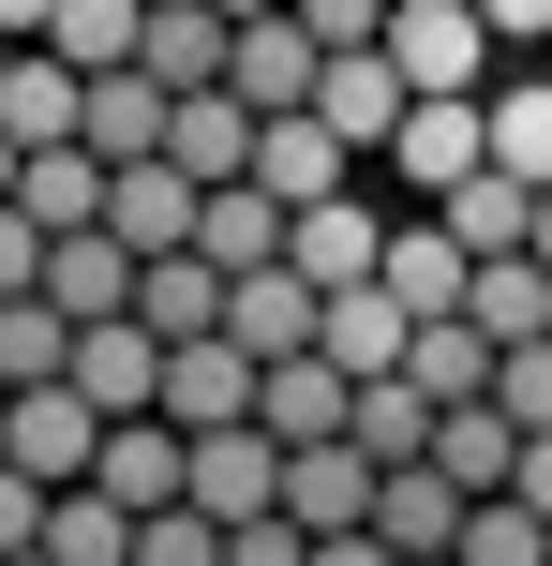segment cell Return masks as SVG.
Instances as JSON below:
<instances>
[{
	"label": "cell",
	"instance_id": "1",
	"mask_svg": "<svg viewBox=\"0 0 552 566\" xmlns=\"http://www.w3.org/2000/svg\"><path fill=\"white\" fill-rule=\"evenodd\" d=\"M478 165H493V105H478V90H418V105H404V135H388V179H404V209L464 195Z\"/></svg>",
	"mask_w": 552,
	"mask_h": 566
},
{
	"label": "cell",
	"instance_id": "2",
	"mask_svg": "<svg viewBox=\"0 0 552 566\" xmlns=\"http://www.w3.org/2000/svg\"><path fill=\"white\" fill-rule=\"evenodd\" d=\"M493 30H478V0H388V75L404 90H493Z\"/></svg>",
	"mask_w": 552,
	"mask_h": 566
},
{
	"label": "cell",
	"instance_id": "3",
	"mask_svg": "<svg viewBox=\"0 0 552 566\" xmlns=\"http://www.w3.org/2000/svg\"><path fill=\"white\" fill-rule=\"evenodd\" d=\"M90 492H105V507H135V522L195 507V432H179V418H105V462H90Z\"/></svg>",
	"mask_w": 552,
	"mask_h": 566
},
{
	"label": "cell",
	"instance_id": "4",
	"mask_svg": "<svg viewBox=\"0 0 552 566\" xmlns=\"http://www.w3.org/2000/svg\"><path fill=\"white\" fill-rule=\"evenodd\" d=\"M0 462H15V478H45V492H90V462H105V402H90V388H15Z\"/></svg>",
	"mask_w": 552,
	"mask_h": 566
},
{
	"label": "cell",
	"instance_id": "5",
	"mask_svg": "<svg viewBox=\"0 0 552 566\" xmlns=\"http://www.w3.org/2000/svg\"><path fill=\"white\" fill-rule=\"evenodd\" d=\"M284 269L314 283V298H344V283H374V269H388V209H374V195L284 209Z\"/></svg>",
	"mask_w": 552,
	"mask_h": 566
},
{
	"label": "cell",
	"instance_id": "6",
	"mask_svg": "<svg viewBox=\"0 0 552 566\" xmlns=\"http://www.w3.org/2000/svg\"><path fill=\"white\" fill-rule=\"evenodd\" d=\"M195 209H209V179L195 165H105V239H135V254H195Z\"/></svg>",
	"mask_w": 552,
	"mask_h": 566
},
{
	"label": "cell",
	"instance_id": "7",
	"mask_svg": "<svg viewBox=\"0 0 552 566\" xmlns=\"http://www.w3.org/2000/svg\"><path fill=\"white\" fill-rule=\"evenodd\" d=\"M60 388H90L105 418H165V328H135V313L75 328V373H60Z\"/></svg>",
	"mask_w": 552,
	"mask_h": 566
},
{
	"label": "cell",
	"instance_id": "8",
	"mask_svg": "<svg viewBox=\"0 0 552 566\" xmlns=\"http://www.w3.org/2000/svg\"><path fill=\"white\" fill-rule=\"evenodd\" d=\"M344 402H358L344 358H269L254 373V432L269 448H344Z\"/></svg>",
	"mask_w": 552,
	"mask_h": 566
},
{
	"label": "cell",
	"instance_id": "9",
	"mask_svg": "<svg viewBox=\"0 0 552 566\" xmlns=\"http://www.w3.org/2000/svg\"><path fill=\"white\" fill-rule=\"evenodd\" d=\"M404 105H418V90L388 75V45H344V60L314 75V119H329V135L358 149V165H388V135H404Z\"/></svg>",
	"mask_w": 552,
	"mask_h": 566
},
{
	"label": "cell",
	"instance_id": "10",
	"mask_svg": "<svg viewBox=\"0 0 552 566\" xmlns=\"http://www.w3.org/2000/svg\"><path fill=\"white\" fill-rule=\"evenodd\" d=\"M254 195H284V209H329V195H358V149L329 135L314 105H299V119H254Z\"/></svg>",
	"mask_w": 552,
	"mask_h": 566
},
{
	"label": "cell",
	"instance_id": "11",
	"mask_svg": "<svg viewBox=\"0 0 552 566\" xmlns=\"http://www.w3.org/2000/svg\"><path fill=\"white\" fill-rule=\"evenodd\" d=\"M314 75H329V45H314L299 15H254V30L225 45V90H239L254 119H299V105H314Z\"/></svg>",
	"mask_w": 552,
	"mask_h": 566
},
{
	"label": "cell",
	"instance_id": "12",
	"mask_svg": "<svg viewBox=\"0 0 552 566\" xmlns=\"http://www.w3.org/2000/svg\"><path fill=\"white\" fill-rule=\"evenodd\" d=\"M314 328H329V298L299 269H239L225 283V343H239V358H314Z\"/></svg>",
	"mask_w": 552,
	"mask_h": 566
},
{
	"label": "cell",
	"instance_id": "13",
	"mask_svg": "<svg viewBox=\"0 0 552 566\" xmlns=\"http://www.w3.org/2000/svg\"><path fill=\"white\" fill-rule=\"evenodd\" d=\"M254 373L269 358H239L225 328H209V343H165V418L179 432H239V418H254Z\"/></svg>",
	"mask_w": 552,
	"mask_h": 566
},
{
	"label": "cell",
	"instance_id": "14",
	"mask_svg": "<svg viewBox=\"0 0 552 566\" xmlns=\"http://www.w3.org/2000/svg\"><path fill=\"white\" fill-rule=\"evenodd\" d=\"M374 283H388V298L418 313V328H434V313H464V283H478V254H464V239L434 224V209H388V269H374Z\"/></svg>",
	"mask_w": 552,
	"mask_h": 566
},
{
	"label": "cell",
	"instance_id": "15",
	"mask_svg": "<svg viewBox=\"0 0 552 566\" xmlns=\"http://www.w3.org/2000/svg\"><path fill=\"white\" fill-rule=\"evenodd\" d=\"M464 507H478V492H448L434 462H388V478H374V537L404 552V566H448V552H464Z\"/></svg>",
	"mask_w": 552,
	"mask_h": 566
},
{
	"label": "cell",
	"instance_id": "16",
	"mask_svg": "<svg viewBox=\"0 0 552 566\" xmlns=\"http://www.w3.org/2000/svg\"><path fill=\"white\" fill-rule=\"evenodd\" d=\"M195 507L209 522H269V507H284V448H269L254 418H239V432H195Z\"/></svg>",
	"mask_w": 552,
	"mask_h": 566
},
{
	"label": "cell",
	"instance_id": "17",
	"mask_svg": "<svg viewBox=\"0 0 552 566\" xmlns=\"http://www.w3.org/2000/svg\"><path fill=\"white\" fill-rule=\"evenodd\" d=\"M75 119H90V75L60 45H15V75H0V135L15 149H75Z\"/></svg>",
	"mask_w": 552,
	"mask_h": 566
},
{
	"label": "cell",
	"instance_id": "18",
	"mask_svg": "<svg viewBox=\"0 0 552 566\" xmlns=\"http://www.w3.org/2000/svg\"><path fill=\"white\" fill-rule=\"evenodd\" d=\"M374 448H284V522H314V537H358L374 522Z\"/></svg>",
	"mask_w": 552,
	"mask_h": 566
},
{
	"label": "cell",
	"instance_id": "19",
	"mask_svg": "<svg viewBox=\"0 0 552 566\" xmlns=\"http://www.w3.org/2000/svg\"><path fill=\"white\" fill-rule=\"evenodd\" d=\"M135 239H105V224H75V239H45V298L75 313V328H105V313H135Z\"/></svg>",
	"mask_w": 552,
	"mask_h": 566
},
{
	"label": "cell",
	"instance_id": "20",
	"mask_svg": "<svg viewBox=\"0 0 552 566\" xmlns=\"http://www.w3.org/2000/svg\"><path fill=\"white\" fill-rule=\"evenodd\" d=\"M165 105H179V90L119 60V75H90V119H75V149H90V165H149V149H165Z\"/></svg>",
	"mask_w": 552,
	"mask_h": 566
},
{
	"label": "cell",
	"instance_id": "21",
	"mask_svg": "<svg viewBox=\"0 0 552 566\" xmlns=\"http://www.w3.org/2000/svg\"><path fill=\"white\" fill-rule=\"evenodd\" d=\"M165 165H195L209 195L254 179V105H239V90H179V105H165Z\"/></svg>",
	"mask_w": 552,
	"mask_h": 566
},
{
	"label": "cell",
	"instance_id": "22",
	"mask_svg": "<svg viewBox=\"0 0 552 566\" xmlns=\"http://www.w3.org/2000/svg\"><path fill=\"white\" fill-rule=\"evenodd\" d=\"M404 343H418V313L388 298V283H344V298H329V328H314V358H344L358 388H374V373H404Z\"/></svg>",
	"mask_w": 552,
	"mask_h": 566
},
{
	"label": "cell",
	"instance_id": "23",
	"mask_svg": "<svg viewBox=\"0 0 552 566\" xmlns=\"http://www.w3.org/2000/svg\"><path fill=\"white\" fill-rule=\"evenodd\" d=\"M434 478L448 492H508L523 478V418H508V402H448L434 418Z\"/></svg>",
	"mask_w": 552,
	"mask_h": 566
},
{
	"label": "cell",
	"instance_id": "24",
	"mask_svg": "<svg viewBox=\"0 0 552 566\" xmlns=\"http://www.w3.org/2000/svg\"><path fill=\"white\" fill-rule=\"evenodd\" d=\"M225 45H239V30L209 15V0H149V45H135V75H165V90H225Z\"/></svg>",
	"mask_w": 552,
	"mask_h": 566
},
{
	"label": "cell",
	"instance_id": "25",
	"mask_svg": "<svg viewBox=\"0 0 552 566\" xmlns=\"http://www.w3.org/2000/svg\"><path fill=\"white\" fill-rule=\"evenodd\" d=\"M404 388L434 402V418H448V402H493V328H464V313H434V328L404 343Z\"/></svg>",
	"mask_w": 552,
	"mask_h": 566
},
{
	"label": "cell",
	"instance_id": "26",
	"mask_svg": "<svg viewBox=\"0 0 552 566\" xmlns=\"http://www.w3.org/2000/svg\"><path fill=\"white\" fill-rule=\"evenodd\" d=\"M195 254L225 269V283H239V269H284V195H254V179H225V195L195 209Z\"/></svg>",
	"mask_w": 552,
	"mask_h": 566
},
{
	"label": "cell",
	"instance_id": "27",
	"mask_svg": "<svg viewBox=\"0 0 552 566\" xmlns=\"http://www.w3.org/2000/svg\"><path fill=\"white\" fill-rule=\"evenodd\" d=\"M135 328L209 343V328H225V269H209V254H149V269H135Z\"/></svg>",
	"mask_w": 552,
	"mask_h": 566
},
{
	"label": "cell",
	"instance_id": "28",
	"mask_svg": "<svg viewBox=\"0 0 552 566\" xmlns=\"http://www.w3.org/2000/svg\"><path fill=\"white\" fill-rule=\"evenodd\" d=\"M464 328H493V358H508V343H552V269L538 254H493L464 283Z\"/></svg>",
	"mask_w": 552,
	"mask_h": 566
},
{
	"label": "cell",
	"instance_id": "29",
	"mask_svg": "<svg viewBox=\"0 0 552 566\" xmlns=\"http://www.w3.org/2000/svg\"><path fill=\"white\" fill-rule=\"evenodd\" d=\"M434 224L464 239L478 269H493V254H523V224H538V195H523V179H508V165H478L464 195H434Z\"/></svg>",
	"mask_w": 552,
	"mask_h": 566
},
{
	"label": "cell",
	"instance_id": "30",
	"mask_svg": "<svg viewBox=\"0 0 552 566\" xmlns=\"http://www.w3.org/2000/svg\"><path fill=\"white\" fill-rule=\"evenodd\" d=\"M15 209H30L45 239L105 224V165H90V149H30V165H15Z\"/></svg>",
	"mask_w": 552,
	"mask_h": 566
},
{
	"label": "cell",
	"instance_id": "31",
	"mask_svg": "<svg viewBox=\"0 0 552 566\" xmlns=\"http://www.w3.org/2000/svg\"><path fill=\"white\" fill-rule=\"evenodd\" d=\"M75 373V313L60 298H0V388H60Z\"/></svg>",
	"mask_w": 552,
	"mask_h": 566
},
{
	"label": "cell",
	"instance_id": "32",
	"mask_svg": "<svg viewBox=\"0 0 552 566\" xmlns=\"http://www.w3.org/2000/svg\"><path fill=\"white\" fill-rule=\"evenodd\" d=\"M344 448H374V462H434V402H418L404 373H374V388L344 402Z\"/></svg>",
	"mask_w": 552,
	"mask_h": 566
},
{
	"label": "cell",
	"instance_id": "33",
	"mask_svg": "<svg viewBox=\"0 0 552 566\" xmlns=\"http://www.w3.org/2000/svg\"><path fill=\"white\" fill-rule=\"evenodd\" d=\"M75 75H119V60L149 45V0H60V30H45Z\"/></svg>",
	"mask_w": 552,
	"mask_h": 566
},
{
	"label": "cell",
	"instance_id": "34",
	"mask_svg": "<svg viewBox=\"0 0 552 566\" xmlns=\"http://www.w3.org/2000/svg\"><path fill=\"white\" fill-rule=\"evenodd\" d=\"M45 566H135V507H105V492H60V507H45Z\"/></svg>",
	"mask_w": 552,
	"mask_h": 566
},
{
	"label": "cell",
	"instance_id": "35",
	"mask_svg": "<svg viewBox=\"0 0 552 566\" xmlns=\"http://www.w3.org/2000/svg\"><path fill=\"white\" fill-rule=\"evenodd\" d=\"M478 105H493V165L523 179V195H552V90L523 75V90H478Z\"/></svg>",
	"mask_w": 552,
	"mask_h": 566
},
{
	"label": "cell",
	"instance_id": "36",
	"mask_svg": "<svg viewBox=\"0 0 552 566\" xmlns=\"http://www.w3.org/2000/svg\"><path fill=\"white\" fill-rule=\"evenodd\" d=\"M448 566H552V522L523 507V492H478V507H464V552H448Z\"/></svg>",
	"mask_w": 552,
	"mask_h": 566
},
{
	"label": "cell",
	"instance_id": "37",
	"mask_svg": "<svg viewBox=\"0 0 552 566\" xmlns=\"http://www.w3.org/2000/svg\"><path fill=\"white\" fill-rule=\"evenodd\" d=\"M135 566H225V522H209V507H165V522H135Z\"/></svg>",
	"mask_w": 552,
	"mask_h": 566
},
{
	"label": "cell",
	"instance_id": "38",
	"mask_svg": "<svg viewBox=\"0 0 552 566\" xmlns=\"http://www.w3.org/2000/svg\"><path fill=\"white\" fill-rule=\"evenodd\" d=\"M493 402L523 432H552V343H508V358H493Z\"/></svg>",
	"mask_w": 552,
	"mask_h": 566
},
{
	"label": "cell",
	"instance_id": "39",
	"mask_svg": "<svg viewBox=\"0 0 552 566\" xmlns=\"http://www.w3.org/2000/svg\"><path fill=\"white\" fill-rule=\"evenodd\" d=\"M284 15H299V30H314V45H329V60H344V45H388V0H284Z\"/></svg>",
	"mask_w": 552,
	"mask_h": 566
},
{
	"label": "cell",
	"instance_id": "40",
	"mask_svg": "<svg viewBox=\"0 0 552 566\" xmlns=\"http://www.w3.org/2000/svg\"><path fill=\"white\" fill-rule=\"evenodd\" d=\"M225 566H314V522H284V507H269V522H225Z\"/></svg>",
	"mask_w": 552,
	"mask_h": 566
},
{
	"label": "cell",
	"instance_id": "41",
	"mask_svg": "<svg viewBox=\"0 0 552 566\" xmlns=\"http://www.w3.org/2000/svg\"><path fill=\"white\" fill-rule=\"evenodd\" d=\"M45 507H60V492H45V478H15V462H0V566H15V552H45Z\"/></svg>",
	"mask_w": 552,
	"mask_h": 566
},
{
	"label": "cell",
	"instance_id": "42",
	"mask_svg": "<svg viewBox=\"0 0 552 566\" xmlns=\"http://www.w3.org/2000/svg\"><path fill=\"white\" fill-rule=\"evenodd\" d=\"M0 298H45V224L30 209H0Z\"/></svg>",
	"mask_w": 552,
	"mask_h": 566
},
{
	"label": "cell",
	"instance_id": "43",
	"mask_svg": "<svg viewBox=\"0 0 552 566\" xmlns=\"http://www.w3.org/2000/svg\"><path fill=\"white\" fill-rule=\"evenodd\" d=\"M478 30L493 45H552V0H478Z\"/></svg>",
	"mask_w": 552,
	"mask_h": 566
},
{
	"label": "cell",
	"instance_id": "44",
	"mask_svg": "<svg viewBox=\"0 0 552 566\" xmlns=\"http://www.w3.org/2000/svg\"><path fill=\"white\" fill-rule=\"evenodd\" d=\"M314 566H404V552H388L374 522H358V537H314Z\"/></svg>",
	"mask_w": 552,
	"mask_h": 566
},
{
	"label": "cell",
	"instance_id": "45",
	"mask_svg": "<svg viewBox=\"0 0 552 566\" xmlns=\"http://www.w3.org/2000/svg\"><path fill=\"white\" fill-rule=\"evenodd\" d=\"M508 492H523V507L552 522V432H523V478H508Z\"/></svg>",
	"mask_w": 552,
	"mask_h": 566
},
{
	"label": "cell",
	"instance_id": "46",
	"mask_svg": "<svg viewBox=\"0 0 552 566\" xmlns=\"http://www.w3.org/2000/svg\"><path fill=\"white\" fill-rule=\"evenodd\" d=\"M0 30H15V45H45V30H60V0H0Z\"/></svg>",
	"mask_w": 552,
	"mask_h": 566
},
{
	"label": "cell",
	"instance_id": "47",
	"mask_svg": "<svg viewBox=\"0 0 552 566\" xmlns=\"http://www.w3.org/2000/svg\"><path fill=\"white\" fill-rule=\"evenodd\" d=\"M209 15H225V30H254V15H284V0H209Z\"/></svg>",
	"mask_w": 552,
	"mask_h": 566
},
{
	"label": "cell",
	"instance_id": "48",
	"mask_svg": "<svg viewBox=\"0 0 552 566\" xmlns=\"http://www.w3.org/2000/svg\"><path fill=\"white\" fill-rule=\"evenodd\" d=\"M523 254H538V269H552V195H538V224H523Z\"/></svg>",
	"mask_w": 552,
	"mask_h": 566
},
{
	"label": "cell",
	"instance_id": "49",
	"mask_svg": "<svg viewBox=\"0 0 552 566\" xmlns=\"http://www.w3.org/2000/svg\"><path fill=\"white\" fill-rule=\"evenodd\" d=\"M15 165H30V149H15V135H0V209H15Z\"/></svg>",
	"mask_w": 552,
	"mask_h": 566
},
{
	"label": "cell",
	"instance_id": "50",
	"mask_svg": "<svg viewBox=\"0 0 552 566\" xmlns=\"http://www.w3.org/2000/svg\"><path fill=\"white\" fill-rule=\"evenodd\" d=\"M0 75H15V30H0Z\"/></svg>",
	"mask_w": 552,
	"mask_h": 566
},
{
	"label": "cell",
	"instance_id": "51",
	"mask_svg": "<svg viewBox=\"0 0 552 566\" xmlns=\"http://www.w3.org/2000/svg\"><path fill=\"white\" fill-rule=\"evenodd\" d=\"M0 432H15V388H0Z\"/></svg>",
	"mask_w": 552,
	"mask_h": 566
},
{
	"label": "cell",
	"instance_id": "52",
	"mask_svg": "<svg viewBox=\"0 0 552 566\" xmlns=\"http://www.w3.org/2000/svg\"><path fill=\"white\" fill-rule=\"evenodd\" d=\"M15 566H45V552H15Z\"/></svg>",
	"mask_w": 552,
	"mask_h": 566
}]
</instances>
